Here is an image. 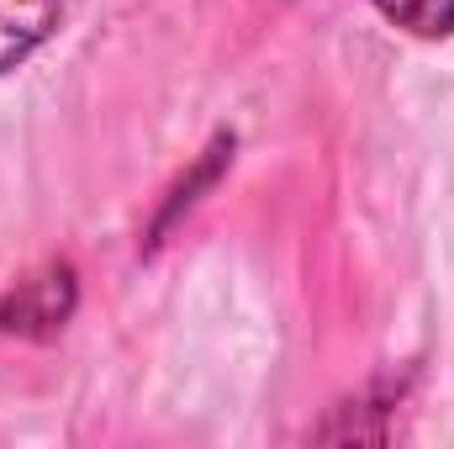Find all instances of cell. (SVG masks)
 <instances>
[{
	"label": "cell",
	"instance_id": "2",
	"mask_svg": "<svg viewBox=\"0 0 454 449\" xmlns=\"http://www.w3.org/2000/svg\"><path fill=\"white\" fill-rule=\"evenodd\" d=\"M69 307H74V280H69V270H48V275H37V280H27L11 302H5V328H53V323H64L69 318Z\"/></svg>",
	"mask_w": 454,
	"mask_h": 449
},
{
	"label": "cell",
	"instance_id": "1",
	"mask_svg": "<svg viewBox=\"0 0 454 449\" xmlns=\"http://www.w3.org/2000/svg\"><path fill=\"white\" fill-rule=\"evenodd\" d=\"M64 0H0V75L53 37Z\"/></svg>",
	"mask_w": 454,
	"mask_h": 449
},
{
	"label": "cell",
	"instance_id": "3",
	"mask_svg": "<svg viewBox=\"0 0 454 449\" xmlns=\"http://www.w3.org/2000/svg\"><path fill=\"white\" fill-rule=\"evenodd\" d=\"M386 21L418 32V37H450L454 32V0H375Z\"/></svg>",
	"mask_w": 454,
	"mask_h": 449
}]
</instances>
